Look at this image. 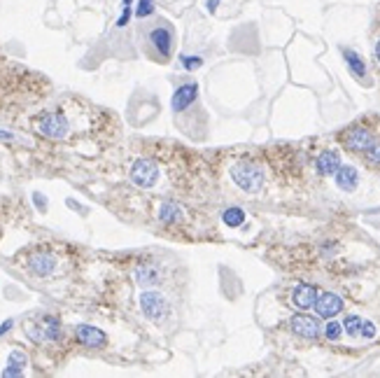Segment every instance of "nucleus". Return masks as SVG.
<instances>
[{
    "instance_id": "obj_1",
    "label": "nucleus",
    "mask_w": 380,
    "mask_h": 378,
    "mask_svg": "<svg viewBox=\"0 0 380 378\" xmlns=\"http://www.w3.org/2000/svg\"><path fill=\"white\" fill-rule=\"evenodd\" d=\"M231 178L245 192H259L261 185H264V173H261V168H259L257 163H252V161L236 163L231 168Z\"/></svg>"
},
{
    "instance_id": "obj_2",
    "label": "nucleus",
    "mask_w": 380,
    "mask_h": 378,
    "mask_svg": "<svg viewBox=\"0 0 380 378\" xmlns=\"http://www.w3.org/2000/svg\"><path fill=\"white\" fill-rule=\"evenodd\" d=\"M140 308H143V313H145V317H147V320L159 322V320H163V317H166L168 303H166V299H163L159 292H143V294H140Z\"/></svg>"
},
{
    "instance_id": "obj_3",
    "label": "nucleus",
    "mask_w": 380,
    "mask_h": 378,
    "mask_svg": "<svg viewBox=\"0 0 380 378\" xmlns=\"http://www.w3.org/2000/svg\"><path fill=\"white\" fill-rule=\"evenodd\" d=\"M38 131L47 138H66L68 136V119L59 112H49L38 119Z\"/></svg>"
},
{
    "instance_id": "obj_4",
    "label": "nucleus",
    "mask_w": 380,
    "mask_h": 378,
    "mask_svg": "<svg viewBox=\"0 0 380 378\" xmlns=\"http://www.w3.org/2000/svg\"><path fill=\"white\" fill-rule=\"evenodd\" d=\"M131 180L136 182L138 187H154L156 185V180H159V168H156V163L150 161V159H138L133 163V168H131Z\"/></svg>"
},
{
    "instance_id": "obj_5",
    "label": "nucleus",
    "mask_w": 380,
    "mask_h": 378,
    "mask_svg": "<svg viewBox=\"0 0 380 378\" xmlns=\"http://www.w3.org/2000/svg\"><path fill=\"white\" fill-rule=\"evenodd\" d=\"M343 143H345V147L355 150V152H366L376 140H373V136L366 129H359L357 126V129H348L343 133Z\"/></svg>"
},
{
    "instance_id": "obj_6",
    "label": "nucleus",
    "mask_w": 380,
    "mask_h": 378,
    "mask_svg": "<svg viewBox=\"0 0 380 378\" xmlns=\"http://www.w3.org/2000/svg\"><path fill=\"white\" fill-rule=\"evenodd\" d=\"M315 310L319 317H334L343 310V299L334 292H322L315 301Z\"/></svg>"
},
{
    "instance_id": "obj_7",
    "label": "nucleus",
    "mask_w": 380,
    "mask_h": 378,
    "mask_svg": "<svg viewBox=\"0 0 380 378\" xmlns=\"http://www.w3.org/2000/svg\"><path fill=\"white\" fill-rule=\"evenodd\" d=\"M289 327L299 336H305V339H317L319 336V322L310 315H294L289 320Z\"/></svg>"
},
{
    "instance_id": "obj_8",
    "label": "nucleus",
    "mask_w": 380,
    "mask_h": 378,
    "mask_svg": "<svg viewBox=\"0 0 380 378\" xmlns=\"http://www.w3.org/2000/svg\"><path fill=\"white\" fill-rule=\"evenodd\" d=\"M196 96H198V84H194V82H189V84H182L177 91L173 93V110L175 112H180V110H184V108H189L191 103L196 100Z\"/></svg>"
},
{
    "instance_id": "obj_9",
    "label": "nucleus",
    "mask_w": 380,
    "mask_h": 378,
    "mask_svg": "<svg viewBox=\"0 0 380 378\" xmlns=\"http://www.w3.org/2000/svg\"><path fill=\"white\" fill-rule=\"evenodd\" d=\"M77 341L86 348H100L105 343V334L96 329V327H91V324H79L77 327Z\"/></svg>"
},
{
    "instance_id": "obj_10",
    "label": "nucleus",
    "mask_w": 380,
    "mask_h": 378,
    "mask_svg": "<svg viewBox=\"0 0 380 378\" xmlns=\"http://www.w3.org/2000/svg\"><path fill=\"white\" fill-rule=\"evenodd\" d=\"M336 185L341 187L343 192H355L357 189V170H355V166H341L336 170Z\"/></svg>"
},
{
    "instance_id": "obj_11",
    "label": "nucleus",
    "mask_w": 380,
    "mask_h": 378,
    "mask_svg": "<svg viewBox=\"0 0 380 378\" xmlns=\"http://www.w3.org/2000/svg\"><path fill=\"white\" fill-rule=\"evenodd\" d=\"M317 290L312 285H299L294 290V303H297L299 308H312L315 306V301H317Z\"/></svg>"
},
{
    "instance_id": "obj_12",
    "label": "nucleus",
    "mask_w": 380,
    "mask_h": 378,
    "mask_svg": "<svg viewBox=\"0 0 380 378\" xmlns=\"http://www.w3.org/2000/svg\"><path fill=\"white\" fill-rule=\"evenodd\" d=\"M341 168V159L336 152H322L317 156V170L319 175H336V170Z\"/></svg>"
},
{
    "instance_id": "obj_13",
    "label": "nucleus",
    "mask_w": 380,
    "mask_h": 378,
    "mask_svg": "<svg viewBox=\"0 0 380 378\" xmlns=\"http://www.w3.org/2000/svg\"><path fill=\"white\" fill-rule=\"evenodd\" d=\"M150 40H152V45L159 49L163 56L170 54V42H173V38H170V31H168L166 26H159V28H154L152 35H150Z\"/></svg>"
},
{
    "instance_id": "obj_14",
    "label": "nucleus",
    "mask_w": 380,
    "mask_h": 378,
    "mask_svg": "<svg viewBox=\"0 0 380 378\" xmlns=\"http://www.w3.org/2000/svg\"><path fill=\"white\" fill-rule=\"evenodd\" d=\"M28 364V360H26V355H23L21 350H12L9 353V360H7V369L2 371V376L9 378V376H21L23 367Z\"/></svg>"
},
{
    "instance_id": "obj_15",
    "label": "nucleus",
    "mask_w": 380,
    "mask_h": 378,
    "mask_svg": "<svg viewBox=\"0 0 380 378\" xmlns=\"http://www.w3.org/2000/svg\"><path fill=\"white\" fill-rule=\"evenodd\" d=\"M31 271L35 273V276H49L54 271V257L52 255H33L31 257Z\"/></svg>"
},
{
    "instance_id": "obj_16",
    "label": "nucleus",
    "mask_w": 380,
    "mask_h": 378,
    "mask_svg": "<svg viewBox=\"0 0 380 378\" xmlns=\"http://www.w3.org/2000/svg\"><path fill=\"white\" fill-rule=\"evenodd\" d=\"M182 215H184V210L180 208V203H175V201H166V203L161 206V210H159V220L161 222H166V224L180 222Z\"/></svg>"
},
{
    "instance_id": "obj_17",
    "label": "nucleus",
    "mask_w": 380,
    "mask_h": 378,
    "mask_svg": "<svg viewBox=\"0 0 380 378\" xmlns=\"http://www.w3.org/2000/svg\"><path fill=\"white\" fill-rule=\"evenodd\" d=\"M42 336H45V341H56L59 336H61V324H59V320L52 315L42 317Z\"/></svg>"
},
{
    "instance_id": "obj_18",
    "label": "nucleus",
    "mask_w": 380,
    "mask_h": 378,
    "mask_svg": "<svg viewBox=\"0 0 380 378\" xmlns=\"http://www.w3.org/2000/svg\"><path fill=\"white\" fill-rule=\"evenodd\" d=\"M343 56H345V61H348V68L352 70V75H357V77H364V75H366V66H364V61L359 59L357 52H352V49H343Z\"/></svg>"
},
{
    "instance_id": "obj_19",
    "label": "nucleus",
    "mask_w": 380,
    "mask_h": 378,
    "mask_svg": "<svg viewBox=\"0 0 380 378\" xmlns=\"http://www.w3.org/2000/svg\"><path fill=\"white\" fill-rule=\"evenodd\" d=\"M159 271L156 269H150V266H143V269H138L136 271V280H138V285H143V287H150V285H156L159 283Z\"/></svg>"
},
{
    "instance_id": "obj_20",
    "label": "nucleus",
    "mask_w": 380,
    "mask_h": 378,
    "mask_svg": "<svg viewBox=\"0 0 380 378\" xmlns=\"http://www.w3.org/2000/svg\"><path fill=\"white\" fill-rule=\"evenodd\" d=\"M222 220H224L227 227H240V224L245 222V210L243 208H228V210H224Z\"/></svg>"
},
{
    "instance_id": "obj_21",
    "label": "nucleus",
    "mask_w": 380,
    "mask_h": 378,
    "mask_svg": "<svg viewBox=\"0 0 380 378\" xmlns=\"http://www.w3.org/2000/svg\"><path fill=\"white\" fill-rule=\"evenodd\" d=\"M362 322H364V320H359L357 315H348L345 317V322H343V329H345L350 336H357V334L362 332Z\"/></svg>"
},
{
    "instance_id": "obj_22",
    "label": "nucleus",
    "mask_w": 380,
    "mask_h": 378,
    "mask_svg": "<svg viewBox=\"0 0 380 378\" xmlns=\"http://www.w3.org/2000/svg\"><path fill=\"white\" fill-rule=\"evenodd\" d=\"M341 334H343V327H341L338 322H329L327 327H324V336H327L329 341L341 339Z\"/></svg>"
},
{
    "instance_id": "obj_23",
    "label": "nucleus",
    "mask_w": 380,
    "mask_h": 378,
    "mask_svg": "<svg viewBox=\"0 0 380 378\" xmlns=\"http://www.w3.org/2000/svg\"><path fill=\"white\" fill-rule=\"evenodd\" d=\"M154 12V0H140L138 2V12L136 14L143 19V16H150Z\"/></svg>"
},
{
    "instance_id": "obj_24",
    "label": "nucleus",
    "mask_w": 380,
    "mask_h": 378,
    "mask_svg": "<svg viewBox=\"0 0 380 378\" xmlns=\"http://www.w3.org/2000/svg\"><path fill=\"white\" fill-rule=\"evenodd\" d=\"M364 154H366V159H369L371 163H380V143H373V145L366 150Z\"/></svg>"
},
{
    "instance_id": "obj_25",
    "label": "nucleus",
    "mask_w": 380,
    "mask_h": 378,
    "mask_svg": "<svg viewBox=\"0 0 380 378\" xmlns=\"http://www.w3.org/2000/svg\"><path fill=\"white\" fill-rule=\"evenodd\" d=\"M362 336H364V339H373V336H376V324L373 322H362Z\"/></svg>"
},
{
    "instance_id": "obj_26",
    "label": "nucleus",
    "mask_w": 380,
    "mask_h": 378,
    "mask_svg": "<svg viewBox=\"0 0 380 378\" xmlns=\"http://www.w3.org/2000/svg\"><path fill=\"white\" fill-rule=\"evenodd\" d=\"M182 63H184V68H189V70H194V68H198L201 66V59L198 56H182Z\"/></svg>"
},
{
    "instance_id": "obj_27",
    "label": "nucleus",
    "mask_w": 380,
    "mask_h": 378,
    "mask_svg": "<svg viewBox=\"0 0 380 378\" xmlns=\"http://www.w3.org/2000/svg\"><path fill=\"white\" fill-rule=\"evenodd\" d=\"M129 16H131V5H124V14L119 16L117 26H126V23H129Z\"/></svg>"
},
{
    "instance_id": "obj_28",
    "label": "nucleus",
    "mask_w": 380,
    "mask_h": 378,
    "mask_svg": "<svg viewBox=\"0 0 380 378\" xmlns=\"http://www.w3.org/2000/svg\"><path fill=\"white\" fill-rule=\"evenodd\" d=\"M33 201H35V206H38V210H45L47 208V201H45V196L42 194H33Z\"/></svg>"
},
{
    "instance_id": "obj_29",
    "label": "nucleus",
    "mask_w": 380,
    "mask_h": 378,
    "mask_svg": "<svg viewBox=\"0 0 380 378\" xmlns=\"http://www.w3.org/2000/svg\"><path fill=\"white\" fill-rule=\"evenodd\" d=\"M12 324H14V322H12V320H5V322L0 324V336H2V334H5V332H7V329H9V327H12Z\"/></svg>"
},
{
    "instance_id": "obj_30",
    "label": "nucleus",
    "mask_w": 380,
    "mask_h": 378,
    "mask_svg": "<svg viewBox=\"0 0 380 378\" xmlns=\"http://www.w3.org/2000/svg\"><path fill=\"white\" fill-rule=\"evenodd\" d=\"M0 140H14V136L7 131H0Z\"/></svg>"
},
{
    "instance_id": "obj_31",
    "label": "nucleus",
    "mask_w": 380,
    "mask_h": 378,
    "mask_svg": "<svg viewBox=\"0 0 380 378\" xmlns=\"http://www.w3.org/2000/svg\"><path fill=\"white\" fill-rule=\"evenodd\" d=\"M217 5H220V0H208V9H210V12H215Z\"/></svg>"
},
{
    "instance_id": "obj_32",
    "label": "nucleus",
    "mask_w": 380,
    "mask_h": 378,
    "mask_svg": "<svg viewBox=\"0 0 380 378\" xmlns=\"http://www.w3.org/2000/svg\"><path fill=\"white\" fill-rule=\"evenodd\" d=\"M376 56H378V61H380V42L376 45Z\"/></svg>"
},
{
    "instance_id": "obj_33",
    "label": "nucleus",
    "mask_w": 380,
    "mask_h": 378,
    "mask_svg": "<svg viewBox=\"0 0 380 378\" xmlns=\"http://www.w3.org/2000/svg\"><path fill=\"white\" fill-rule=\"evenodd\" d=\"M124 5H131V0H124Z\"/></svg>"
}]
</instances>
